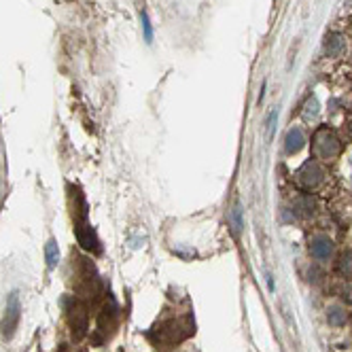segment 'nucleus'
I'll use <instances>...</instances> for the list:
<instances>
[{"instance_id": "f8f14e48", "label": "nucleus", "mask_w": 352, "mask_h": 352, "mask_svg": "<svg viewBox=\"0 0 352 352\" xmlns=\"http://www.w3.org/2000/svg\"><path fill=\"white\" fill-rule=\"evenodd\" d=\"M316 117H318V100H316V98H310V100L306 102V108H303V119L312 121Z\"/></svg>"}, {"instance_id": "0eeeda50", "label": "nucleus", "mask_w": 352, "mask_h": 352, "mask_svg": "<svg viewBox=\"0 0 352 352\" xmlns=\"http://www.w3.org/2000/svg\"><path fill=\"white\" fill-rule=\"evenodd\" d=\"M306 145V134L301 128H291L287 132V138H285V151L289 155H295V153H299Z\"/></svg>"}, {"instance_id": "6e6552de", "label": "nucleus", "mask_w": 352, "mask_h": 352, "mask_svg": "<svg viewBox=\"0 0 352 352\" xmlns=\"http://www.w3.org/2000/svg\"><path fill=\"white\" fill-rule=\"evenodd\" d=\"M344 49H346V40H344V36H340V34H331V36H327L325 51H327L329 58H337V55H340Z\"/></svg>"}, {"instance_id": "6ab92c4d", "label": "nucleus", "mask_w": 352, "mask_h": 352, "mask_svg": "<svg viewBox=\"0 0 352 352\" xmlns=\"http://www.w3.org/2000/svg\"><path fill=\"white\" fill-rule=\"evenodd\" d=\"M62 352H66V348H62Z\"/></svg>"}, {"instance_id": "2eb2a0df", "label": "nucleus", "mask_w": 352, "mask_h": 352, "mask_svg": "<svg viewBox=\"0 0 352 352\" xmlns=\"http://www.w3.org/2000/svg\"><path fill=\"white\" fill-rule=\"evenodd\" d=\"M231 221H233V227H236V231H242V227H244V221H242V208H240V206H236V208L231 210Z\"/></svg>"}, {"instance_id": "a211bd4d", "label": "nucleus", "mask_w": 352, "mask_h": 352, "mask_svg": "<svg viewBox=\"0 0 352 352\" xmlns=\"http://www.w3.org/2000/svg\"><path fill=\"white\" fill-rule=\"evenodd\" d=\"M348 132H350V136H352V121H350V125H348Z\"/></svg>"}, {"instance_id": "9d476101", "label": "nucleus", "mask_w": 352, "mask_h": 352, "mask_svg": "<svg viewBox=\"0 0 352 352\" xmlns=\"http://www.w3.org/2000/svg\"><path fill=\"white\" fill-rule=\"evenodd\" d=\"M45 259H47L49 270H53V267L60 263V246H58V242H55L53 238L45 244Z\"/></svg>"}, {"instance_id": "f03ea898", "label": "nucleus", "mask_w": 352, "mask_h": 352, "mask_svg": "<svg viewBox=\"0 0 352 352\" xmlns=\"http://www.w3.org/2000/svg\"><path fill=\"white\" fill-rule=\"evenodd\" d=\"M314 149H316V155L322 159H329V157H335L340 153V140L337 136L329 130H320L314 138Z\"/></svg>"}, {"instance_id": "ddd939ff", "label": "nucleus", "mask_w": 352, "mask_h": 352, "mask_svg": "<svg viewBox=\"0 0 352 352\" xmlns=\"http://www.w3.org/2000/svg\"><path fill=\"white\" fill-rule=\"evenodd\" d=\"M340 272L346 276V278H352V250H348V252H344L342 255V259H340Z\"/></svg>"}, {"instance_id": "f3484780", "label": "nucleus", "mask_w": 352, "mask_h": 352, "mask_svg": "<svg viewBox=\"0 0 352 352\" xmlns=\"http://www.w3.org/2000/svg\"><path fill=\"white\" fill-rule=\"evenodd\" d=\"M342 299H344L346 303H350V306H352V285H346V287H344V291H342Z\"/></svg>"}, {"instance_id": "39448f33", "label": "nucleus", "mask_w": 352, "mask_h": 352, "mask_svg": "<svg viewBox=\"0 0 352 352\" xmlns=\"http://www.w3.org/2000/svg\"><path fill=\"white\" fill-rule=\"evenodd\" d=\"M322 176H325V172H322V168H320L318 161H306L301 166V170L297 172L299 185H303L306 189H314L322 180Z\"/></svg>"}, {"instance_id": "20e7f679", "label": "nucleus", "mask_w": 352, "mask_h": 352, "mask_svg": "<svg viewBox=\"0 0 352 352\" xmlns=\"http://www.w3.org/2000/svg\"><path fill=\"white\" fill-rule=\"evenodd\" d=\"M68 320H70V327H73V337L75 340H81V337L87 333V308L75 301L68 312Z\"/></svg>"}, {"instance_id": "7ed1b4c3", "label": "nucleus", "mask_w": 352, "mask_h": 352, "mask_svg": "<svg viewBox=\"0 0 352 352\" xmlns=\"http://www.w3.org/2000/svg\"><path fill=\"white\" fill-rule=\"evenodd\" d=\"M75 233H77V242L81 244V248H85L89 252H100L102 246H100V240H98V236L93 231V227L85 221H77V227H75Z\"/></svg>"}, {"instance_id": "4468645a", "label": "nucleus", "mask_w": 352, "mask_h": 352, "mask_svg": "<svg viewBox=\"0 0 352 352\" xmlns=\"http://www.w3.org/2000/svg\"><path fill=\"white\" fill-rule=\"evenodd\" d=\"M140 24H143V30H145V40L147 43H153V28H151L147 11H140Z\"/></svg>"}, {"instance_id": "f257e3e1", "label": "nucleus", "mask_w": 352, "mask_h": 352, "mask_svg": "<svg viewBox=\"0 0 352 352\" xmlns=\"http://www.w3.org/2000/svg\"><path fill=\"white\" fill-rule=\"evenodd\" d=\"M19 316H21V308H19V299L17 295L13 293L9 297V303L5 308V316H3V322H0V335L5 340H11L13 333H15L17 325H19Z\"/></svg>"}, {"instance_id": "dca6fc26", "label": "nucleus", "mask_w": 352, "mask_h": 352, "mask_svg": "<svg viewBox=\"0 0 352 352\" xmlns=\"http://www.w3.org/2000/svg\"><path fill=\"white\" fill-rule=\"evenodd\" d=\"M276 121H278V108L272 110V115L267 117V123H265V128H267V138H270V140H272L274 130H276Z\"/></svg>"}, {"instance_id": "1a4fd4ad", "label": "nucleus", "mask_w": 352, "mask_h": 352, "mask_svg": "<svg viewBox=\"0 0 352 352\" xmlns=\"http://www.w3.org/2000/svg\"><path fill=\"white\" fill-rule=\"evenodd\" d=\"M314 208H316L314 200L310 198V195H303V198H299L297 202H295V210H293V213H297L299 217H312L314 215Z\"/></svg>"}, {"instance_id": "9b49d317", "label": "nucleus", "mask_w": 352, "mask_h": 352, "mask_svg": "<svg viewBox=\"0 0 352 352\" xmlns=\"http://www.w3.org/2000/svg\"><path fill=\"white\" fill-rule=\"evenodd\" d=\"M327 320H329V325H333V327H342L346 322V312L340 306H331L327 310Z\"/></svg>"}, {"instance_id": "423d86ee", "label": "nucleus", "mask_w": 352, "mask_h": 352, "mask_svg": "<svg viewBox=\"0 0 352 352\" xmlns=\"http://www.w3.org/2000/svg\"><path fill=\"white\" fill-rule=\"evenodd\" d=\"M310 252H312V257L316 261H327L333 255V242H331V238H327V236H316V238H312V242H310Z\"/></svg>"}]
</instances>
